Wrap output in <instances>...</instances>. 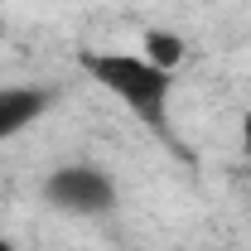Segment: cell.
<instances>
[{"label": "cell", "instance_id": "cell-6", "mask_svg": "<svg viewBox=\"0 0 251 251\" xmlns=\"http://www.w3.org/2000/svg\"><path fill=\"white\" fill-rule=\"evenodd\" d=\"M0 251H20V247H15V242H10V237H0Z\"/></svg>", "mask_w": 251, "mask_h": 251}, {"label": "cell", "instance_id": "cell-1", "mask_svg": "<svg viewBox=\"0 0 251 251\" xmlns=\"http://www.w3.org/2000/svg\"><path fill=\"white\" fill-rule=\"evenodd\" d=\"M82 73L92 77L97 87L126 101L150 130L169 126V92H174V73L155 68L140 53H126V49H106V53H82Z\"/></svg>", "mask_w": 251, "mask_h": 251}, {"label": "cell", "instance_id": "cell-3", "mask_svg": "<svg viewBox=\"0 0 251 251\" xmlns=\"http://www.w3.org/2000/svg\"><path fill=\"white\" fill-rule=\"evenodd\" d=\"M49 106H53V92H49V87H34V82L0 87V145L15 140L20 130H29Z\"/></svg>", "mask_w": 251, "mask_h": 251}, {"label": "cell", "instance_id": "cell-4", "mask_svg": "<svg viewBox=\"0 0 251 251\" xmlns=\"http://www.w3.org/2000/svg\"><path fill=\"white\" fill-rule=\"evenodd\" d=\"M140 58H150L164 73H179V63L188 58V44L174 29H145L140 34Z\"/></svg>", "mask_w": 251, "mask_h": 251}, {"label": "cell", "instance_id": "cell-5", "mask_svg": "<svg viewBox=\"0 0 251 251\" xmlns=\"http://www.w3.org/2000/svg\"><path fill=\"white\" fill-rule=\"evenodd\" d=\"M242 140H247V150H251V111H247V121H242Z\"/></svg>", "mask_w": 251, "mask_h": 251}, {"label": "cell", "instance_id": "cell-2", "mask_svg": "<svg viewBox=\"0 0 251 251\" xmlns=\"http://www.w3.org/2000/svg\"><path fill=\"white\" fill-rule=\"evenodd\" d=\"M44 198L68 218H106L116 213V179L97 164H63L44 179Z\"/></svg>", "mask_w": 251, "mask_h": 251}]
</instances>
